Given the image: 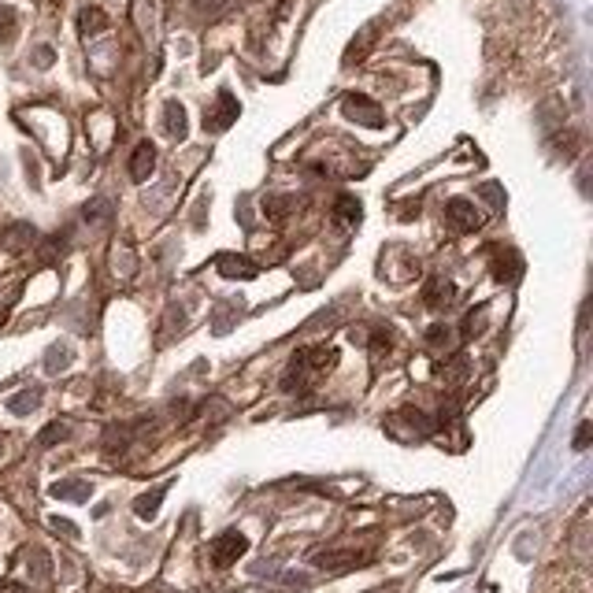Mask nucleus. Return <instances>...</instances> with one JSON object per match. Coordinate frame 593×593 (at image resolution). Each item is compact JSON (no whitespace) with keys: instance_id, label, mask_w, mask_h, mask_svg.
<instances>
[{"instance_id":"1","label":"nucleus","mask_w":593,"mask_h":593,"mask_svg":"<svg viewBox=\"0 0 593 593\" xmlns=\"http://www.w3.org/2000/svg\"><path fill=\"white\" fill-rule=\"evenodd\" d=\"M334 363H338V349L334 345H312V349L293 353L290 371L282 379V390H290V394L293 390H308V383L319 379V374H327Z\"/></svg>"},{"instance_id":"2","label":"nucleus","mask_w":593,"mask_h":593,"mask_svg":"<svg viewBox=\"0 0 593 593\" xmlns=\"http://www.w3.org/2000/svg\"><path fill=\"white\" fill-rule=\"evenodd\" d=\"M442 220H445V227H449L453 234H471V230L482 227V211L475 208V200L453 197V200H445V208H442Z\"/></svg>"},{"instance_id":"3","label":"nucleus","mask_w":593,"mask_h":593,"mask_svg":"<svg viewBox=\"0 0 593 593\" xmlns=\"http://www.w3.org/2000/svg\"><path fill=\"white\" fill-rule=\"evenodd\" d=\"M342 112H345V119H353L356 127H383V107L374 104L371 97H363V93H349L345 100H342Z\"/></svg>"},{"instance_id":"4","label":"nucleus","mask_w":593,"mask_h":593,"mask_svg":"<svg viewBox=\"0 0 593 593\" xmlns=\"http://www.w3.org/2000/svg\"><path fill=\"white\" fill-rule=\"evenodd\" d=\"M249 549V542H245V534H238V530H227V534H220L211 542V564L215 567H230V564H238V557Z\"/></svg>"},{"instance_id":"5","label":"nucleus","mask_w":593,"mask_h":593,"mask_svg":"<svg viewBox=\"0 0 593 593\" xmlns=\"http://www.w3.org/2000/svg\"><path fill=\"white\" fill-rule=\"evenodd\" d=\"M234 119H238V100L223 89L220 97H215V107H208V112H204V130L220 134V130H227Z\"/></svg>"},{"instance_id":"6","label":"nucleus","mask_w":593,"mask_h":593,"mask_svg":"<svg viewBox=\"0 0 593 593\" xmlns=\"http://www.w3.org/2000/svg\"><path fill=\"white\" fill-rule=\"evenodd\" d=\"M215 267H220L223 279H238V282H249V279L260 275V267L249 256H238V252H220L215 256Z\"/></svg>"},{"instance_id":"7","label":"nucleus","mask_w":593,"mask_h":593,"mask_svg":"<svg viewBox=\"0 0 593 593\" xmlns=\"http://www.w3.org/2000/svg\"><path fill=\"white\" fill-rule=\"evenodd\" d=\"M453 293H456V286H453L445 275H430L426 286H423V304L435 308V312H438V308H449Z\"/></svg>"},{"instance_id":"8","label":"nucleus","mask_w":593,"mask_h":593,"mask_svg":"<svg viewBox=\"0 0 593 593\" xmlns=\"http://www.w3.org/2000/svg\"><path fill=\"white\" fill-rule=\"evenodd\" d=\"M363 560H367V553H356V549H322V553H315V567H327V571L356 567Z\"/></svg>"},{"instance_id":"9","label":"nucleus","mask_w":593,"mask_h":593,"mask_svg":"<svg viewBox=\"0 0 593 593\" xmlns=\"http://www.w3.org/2000/svg\"><path fill=\"white\" fill-rule=\"evenodd\" d=\"M494 275L505 282H516L519 275H523V260H519V252L516 249H508V245H497L494 249Z\"/></svg>"},{"instance_id":"10","label":"nucleus","mask_w":593,"mask_h":593,"mask_svg":"<svg viewBox=\"0 0 593 593\" xmlns=\"http://www.w3.org/2000/svg\"><path fill=\"white\" fill-rule=\"evenodd\" d=\"M152 171H156V148H152L148 141H141V145L134 148V156H130V179H134V182H148Z\"/></svg>"},{"instance_id":"11","label":"nucleus","mask_w":593,"mask_h":593,"mask_svg":"<svg viewBox=\"0 0 593 593\" xmlns=\"http://www.w3.org/2000/svg\"><path fill=\"white\" fill-rule=\"evenodd\" d=\"M379 30H383V23L374 19V23H367L356 37H353V45H349V52H345V64H356V60H363L367 52H371V45H374V37H379Z\"/></svg>"},{"instance_id":"12","label":"nucleus","mask_w":593,"mask_h":593,"mask_svg":"<svg viewBox=\"0 0 593 593\" xmlns=\"http://www.w3.org/2000/svg\"><path fill=\"white\" fill-rule=\"evenodd\" d=\"M93 486L82 478H64V482H52V497L56 501H89Z\"/></svg>"},{"instance_id":"13","label":"nucleus","mask_w":593,"mask_h":593,"mask_svg":"<svg viewBox=\"0 0 593 593\" xmlns=\"http://www.w3.org/2000/svg\"><path fill=\"white\" fill-rule=\"evenodd\" d=\"M164 130H168V138H186V130H189V119H186V107L179 104V100H168L164 104Z\"/></svg>"},{"instance_id":"14","label":"nucleus","mask_w":593,"mask_h":593,"mask_svg":"<svg viewBox=\"0 0 593 593\" xmlns=\"http://www.w3.org/2000/svg\"><path fill=\"white\" fill-rule=\"evenodd\" d=\"M360 215H363V208H360V200H356L353 193H342V197L334 200V220H338L342 227H360Z\"/></svg>"},{"instance_id":"15","label":"nucleus","mask_w":593,"mask_h":593,"mask_svg":"<svg viewBox=\"0 0 593 593\" xmlns=\"http://www.w3.org/2000/svg\"><path fill=\"white\" fill-rule=\"evenodd\" d=\"M293 211H297V200H293V197H267V200H263V215H267L271 223H286Z\"/></svg>"},{"instance_id":"16","label":"nucleus","mask_w":593,"mask_h":593,"mask_svg":"<svg viewBox=\"0 0 593 593\" xmlns=\"http://www.w3.org/2000/svg\"><path fill=\"white\" fill-rule=\"evenodd\" d=\"M37 404H41V390H37V386H26V390H19L15 397H8V412H12V415H30Z\"/></svg>"},{"instance_id":"17","label":"nucleus","mask_w":593,"mask_h":593,"mask_svg":"<svg viewBox=\"0 0 593 593\" xmlns=\"http://www.w3.org/2000/svg\"><path fill=\"white\" fill-rule=\"evenodd\" d=\"M86 223H93V227H107L112 223V200H104V197H97V200H89L86 204Z\"/></svg>"},{"instance_id":"18","label":"nucleus","mask_w":593,"mask_h":593,"mask_svg":"<svg viewBox=\"0 0 593 593\" xmlns=\"http://www.w3.org/2000/svg\"><path fill=\"white\" fill-rule=\"evenodd\" d=\"M71 360H75L71 345H52V349L45 353V371H48V374H60V371H64Z\"/></svg>"},{"instance_id":"19","label":"nucleus","mask_w":593,"mask_h":593,"mask_svg":"<svg viewBox=\"0 0 593 593\" xmlns=\"http://www.w3.org/2000/svg\"><path fill=\"white\" fill-rule=\"evenodd\" d=\"M164 494H168V486H156L152 494H141V497L134 501V512H138L141 519H152V516L159 512V501H164Z\"/></svg>"},{"instance_id":"20","label":"nucleus","mask_w":593,"mask_h":593,"mask_svg":"<svg viewBox=\"0 0 593 593\" xmlns=\"http://www.w3.org/2000/svg\"><path fill=\"white\" fill-rule=\"evenodd\" d=\"M78 30H82V37H93V34L107 30V15H104L100 8H86V12L78 15Z\"/></svg>"},{"instance_id":"21","label":"nucleus","mask_w":593,"mask_h":593,"mask_svg":"<svg viewBox=\"0 0 593 593\" xmlns=\"http://www.w3.org/2000/svg\"><path fill=\"white\" fill-rule=\"evenodd\" d=\"M30 241H34V227H30V223H15V227H8V234H5V245H8L12 252H23Z\"/></svg>"},{"instance_id":"22","label":"nucleus","mask_w":593,"mask_h":593,"mask_svg":"<svg viewBox=\"0 0 593 593\" xmlns=\"http://www.w3.org/2000/svg\"><path fill=\"white\" fill-rule=\"evenodd\" d=\"M15 34H19V15L12 8L0 5V45H12Z\"/></svg>"},{"instance_id":"23","label":"nucleus","mask_w":593,"mask_h":593,"mask_svg":"<svg viewBox=\"0 0 593 593\" xmlns=\"http://www.w3.org/2000/svg\"><path fill=\"white\" fill-rule=\"evenodd\" d=\"M67 435H71V426L67 423H48L45 430H41V435H37V445H60V442H67Z\"/></svg>"},{"instance_id":"24","label":"nucleus","mask_w":593,"mask_h":593,"mask_svg":"<svg viewBox=\"0 0 593 593\" xmlns=\"http://www.w3.org/2000/svg\"><path fill=\"white\" fill-rule=\"evenodd\" d=\"M30 560H34V575H37V578H45V575H48V557L37 549V553H30Z\"/></svg>"},{"instance_id":"25","label":"nucleus","mask_w":593,"mask_h":593,"mask_svg":"<svg viewBox=\"0 0 593 593\" xmlns=\"http://www.w3.org/2000/svg\"><path fill=\"white\" fill-rule=\"evenodd\" d=\"M426 342H430V345H449V331H445V327H430Z\"/></svg>"},{"instance_id":"26","label":"nucleus","mask_w":593,"mask_h":593,"mask_svg":"<svg viewBox=\"0 0 593 593\" xmlns=\"http://www.w3.org/2000/svg\"><path fill=\"white\" fill-rule=\"evenodd\" d=\"M197 8L208 12V15H215V12H223V8H227V0H197Z\"/></svg>"},{"instance_id":"27","label":"nucleus","mask_w":593,"mask_h":593,"mask_svg":"<svg viewBox=\"0 0 593 593\" xmlns=\"http://www.w3.org/2000/svg\"><path fill=\"white\" fill-rule=\"evenodd\" d=\"M52 530H60V534H67V537H78V527H75V523H67V519H60V516L52 519Z\"/></svg>"},{"instance_id":"28","label":"nucleus","mask_w":593,"mask_h":593,"mask_svg":"<svg viewBox=\"0 0 593 593\" xmlns=\"http://www.w3.org/2000/svg\"><path fill=\"white\" fill-rule=\"evenodd\" d=\"M34 64H37V67H48V64H52V48L41 45V48L34 52Z\"/></svg>"},{"instance_id":"29","label":"nucleus","mask_w":593,"mask_h":593,"mask_svg":"<svg viewBox=\"0 0 593 593\" xmlns=\"http://www.w3.org/2000/svg\"><path fill=\"white\" fill-rule=\"evenodd\" d=\"M586 442H589V423H582V426H578V435H575V449H586Z\"/></svg>"},{"instance_id":"30","label":"nucleus","mask_w":593,"mask_h":593,"mask_svg":"<svg viewBox=\"0 0 593 593\" xmlns=\"http://www.w3.org/2000/svg\"><path fill=\"white\" fill-rule=\"evenodd\" d=\"M0 593H26V589H23V586H5Z\"/></svg>"},{"instance_id":"31","label":"nucleus","mask_w":593,"mask_h":593,"mask_svg":"<svg viewBox=\"0 0 593 593\" xmlns=\"http://www.w3.org/2000/svg\"><path fill=\"white\" fill-rule=\"evenodd\" d=\"M0 453H5V442H0Z\"/></svg>"}]
</instances>
